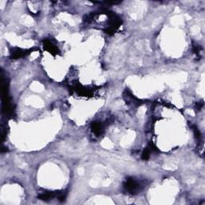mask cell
<instances>
[{
	"mask_svg": "<svg viewBox=\"0 0 205 205\" xmlns=\"http://www.w3.org/2000/svg\"><path fill=\"white\" fill-rule=\"evenodd\" d=\"M124 188L130 193H135L140 188V184L136 180L132 179H127L124 184Z\"/></svg>",
	"mask_w": 205,
	"mask_h": 205,
	"instance_id": "1",
	"label": "cell"
},
{
	"mask_svg": "<svg viewBox=\"0 0 205 205\" xmlns=\"http://www.w3.org/2000/svg\"><path fill=\"white\" fill-rule=\"evenodd\" d=\"M150 152H151V150H150V147H147L146 149L144 150V152H143V155H142V158L147 160L148 159L150 156Z\"/></svg>",
	"mask_w": 205,
	"mask_h": 205,
	"instance_id": "5",
	"label": "cell"
},
{
	"mask_svg": "<svg viewBox=\"0 0 205 205\" xmlns=\"http://www.w3.org/2000/svg\"><path fill=\"white\" fill-rule=\"evenodd\" d=\"M27 51H23L21 49H17L16 51H11V57L13 59H18V58H20V57H23V56H26L27 54Z\"/></svg>",
	"mask_w": 205,
	"mask_h": 205,
	"instance_id": "2",
	"label": "cell"
},
{
	"mask_svg": "<svg viewBox=\"0 0 205 205\" xmlns=\"http://www.w3.org/2000/svg\"><path fill=\"white\" fill-rule=\"evenodd\" d=\"M56 196V193L55 192H45L43 194H41L38 198L40 199H43V200H49V199H51L52 198Z\"/></svg>",
	"mask_w": 205,
	"mask_h": 205,
	"instance_id": "4",
	"label": "cell"
},
{
	"mask_svg": "<svg viewBox=\"0 0 205 205\" xmlns=\"http://www.w3.org/2000/svg\"><path fill=\"white\" fill-rule=\"evenodd\" d=\"M91 130L95 135H100L102 132V125L98 122H95L91 124Z\"/></svg>",
	"mask_w": 205,
	"mask_h": 205,
	"instance_id": "3",
	"label": "cell"
}]
</instances>
